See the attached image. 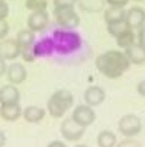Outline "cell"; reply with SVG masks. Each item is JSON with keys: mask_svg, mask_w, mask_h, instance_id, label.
<instances>
[{"mask_svg": "<svg viewBox=\"0 0 145 147\" xmlns=\"http://www.w3.org/2000/svg\"><path fill=\"white\" fill-rule=\"evenodd\" d=\"M54 41V48L59 54H70L80 48L81 45V38L80 35L73 29H55L52 34Z\"/></svg>", "mask_w": 145, "mask_h": 147, "instance_id": "cell-2", "label": "cell"}, {"mask_svg": "<svg viewBox=\"0 0 145 147\" xmlns=\"http://www.w3.org/2000/svg\"><path fill=\"white\" fill-rule=\"evenodd\" d=\"M136 92H138L142 98H145V79H144V80H141V82L138 83V86H136Z\"/></svg>", "mask_w": 145, "mask_h": 147, "instance_id": "cell-30", "label": "cell"}, {"mask_svg": "<svg viewBox=\"0 0 145 147\" xmlns=\"http://www.w3.org/2000/svg\"><path fill=\"white\" fill-rule=\"evenodd\" d=\"M0 55L5 60H16L20 55V47L16 39L5 38L0 41Z\"/></svg>", "mask_w": 145, "mask_h": 147, "instance_id": "cell-11", "label": "cell"}, {"mask_svg": "<svg viewBox=\"0 0 145 147\" xmlns=\"http://www.w3.org/2000/svg\"><path fill=\"white\" fill-rule=\"evenodd\" d=\"M118 143V138H116V134L109 131V130H105L99 133L97 136V146L99 147H115Z\"/></svg>", "mask_w": 145, "mask_h": 147, "instance_id": "cell-20", "label": "cell"}, {"mask_svg": "<svg viewBox=\"0 0 145 147\" xmlns=\"http://www.w3.org/2000/svg\"><path fill=\"white\" fill-rule=\"evenodd\" d=\"M6 71H7V66H6V60L0 55V76H3V74H6Z\"/></svg>", "mask_w": 145, "mask_h": 147, "instance_id": "cell-32", "label": "cell"}, {"mask_svg": "<svg viewBox=\"0 0 145 147\" xmlns=\"http://www.w3.org/2000/svg\"><path fill=\"white\" fill-rule=\"evenodd\" d=\"M16 41H17V44L20 47V57H22L26 63H32L36 58L35 51H33V47H35V32L31 31L29 28L19 31L17 36H16Z\"/></svg>", "mask_w": 145, "mask_h": 147, "instance_id": "cell-4", "label": "cell"}, {"mask_svg": "<svg viewBox=\"0 0 145 147\" xmlns=\"http://www.w3.org/2000/svg\"><path fill=\"white\" fill-rule=\"evenodd\" d=\"M94 64L96 69L108 79H118L129 69L131 61L125 53H120L118 50H110L100 54L96 58Z\"/></svg>", "mask_w": 145, "mask_h": 147, "instance_id": "cell-1", "label": "cell"}, {"mask_svg": "<svg viewBox=\"0 0 145 147\" xmlns=\"http://www.w3.org/2000/svg\"><path fill=\"white\" fill-rule=\"evenodd\" d=\"M20 92L15 85H5L0 88V103H10V102H19Z\"/></svg>", "mask_w": 145, "mask_h": 147, "instance_id": "cell-17", "label": "cell"}, {"mask_svg": "<svg viewBox=\"0 0 145 147\" xmlns=\"http://www.w3.org/2000/svg\"><path fill=\"white\" fill-rule=\"evenodd\" d=\"M59 131L67 141H78L83 136H84L86 128L77 124L73 118H65L59 125Z\"/></svg>", "mask_w": 145, "mask_h": 147, "instance_id": "cell-7", "label": "cell"}, {"mask_svg": "<svg viewBox=\"0 0 145 147\" xmlns=\"http://www.w3.org/2000/svg\"><path fill=\"white\" fill-rule=\"evenodd\" d=\"M7 15H9V5H7L6 0H2V2H0V20L6 19Z\"/></svg>", "mask_w": 145, "mask_h": 147, "instance_id": "cell-28", "label": "cell"}, {"mask_svg": "<svg viewBox=\"0 0 145 147\" xmlns=\"http://www.w3.org/2000/svg\"><path fill=\"white\" fill-rule=\"evenodd\" d=\"M106 99V92L99 86H90L84 92V100L90 107H99Z\"/></svg>", "mask_w": 145, "mask_h": 147, "instance_id": "cell-15", "label": "cell"}, {"mask_svg": "<svg viewBox=\"0 0 145 147\" xmlns=\"http://www.w3.org/2000/svg\"><path fill=\"white\" fill-rule=\"evenodd\" d=\"M138 42H141L142 45H145V25L139 28V34H138Z\"/></svg>", "mask_w": 145, "mask_h": 147, "instance_id": "cell-31", "label": "cell"}, {"mask_svg": "<svg viewBox=\"0 0 145 147\" xmlns=\"http://www.w3.org/2000/svg\"><path fill=\"white\" fill-rule=\"evenodd\" d=\"M135 2H142V0H135Z\"/></svg>", "mask_w": 145, "mask_h": 147, "instance_id": "cell-36", "label": "cell"}, {"mask_svg": "<svg viewBox=\"0 0 145 147\" xmlns=\"http://www.w3.org/2000/svg\"><path fill=\"white\" fill-rule=\"evenodd\" d=\"M106 0H78L77 5L83 12H89V13H97L103 9Z\"/></svg>", "mask_w": 145, "mask_h": 147, "instance_id": "cell-19", "label": "cell"}, {"mask_svg": "<svg viewBox=\"0 0 145 147\" xmlns=\"http://www.w3.org/2000/svg\"><path fill=\"white\" fill-rule=\"evenodd\" d=\"M45 109H42L41 107H36V105H31V107H26L22 112V117L25 118L26 122L31 124H38L44 119L45 117Z\"/></svg>", "mask_w": 145, "mask_h": 147, "instance_id": "cell-16", "label": "cell"}, {"mask_svg": "<svg viewBox=\"0 0 145 147\" xmlns=\"http://www.w3.org/2000/svg\"><path fill=\"white\" fill-rule=\"evenodd\" d=\"M126 29H131L126 24V20H120V22H115V24H108V32H109V35H112L115 38H118Z\"/></svg>", "mask_w": 145, "mask_h": 147, "instance_id": "cell-23", "label": "cell"}, {"mask_svg": "<svg viewBox=\"0 0 145 147\" xmlns=\"http://www.w3.org/2000/svg\"><path fill=\"white\" fill-rule=\"evenodd\" d=\"M125 15H126V10L123 9V7L109 6V7L105 10V20H106V24L120 22V20H125Z\"/></svg>", "mask_w": 145, "mask_h": 147, "instance_id": "cell-18", "label": "cell"}, {"mask_svg": "<svg viewBox=\"0 0 145 147\" xmlns=\"http://www.w3.org/2000/svg\"><path fill=\"white\" fill-rule=\"evenodd\" d=\"M125 20L131 29H139L145 25V10L139 6H134L126 10Z\"/></svg>", "mask_w": 145, "mask_h": 147, "instance_id": "cell-10", "label": "cell"}, {"mask_svg": "<svg viewBox=\"0 0 145 147\" xmlns=\"http://www.w3.org/2000/svg\"><path fill=\"white\" fill-rule=\"evenodd\" d=\"M115 147H142L139 141L134 140V137H126V138H123L122 141L116 143Z\"/></svg>", "mask_w": 145, "mask_h": 147, "instance_id": "cell-25", "label": "cell"}, {"mask_svg": "<svg viewBox=\"0 0 145 147\" xmlns=\"http://www.w3.org/2000/svg\"><path fill=\"white\" fill-rule=\"evenodd\" d=\"M0 2H2V0H0Z\"/></svg>", "mask_w": 145, "mask_h": 147, "instance_id": "cell-37", "label": "cell"}, {"mask_svg": "<svg viewBox=\"0 0 145 147\" xmlns=\"http://www.w3.org/2000/svg\"><path fill=\"white\" fill-rule=\"evenodd\" d=\"M78 0H54V7H74Z\"/></svg>", "mask_w": 145, "mask_h": 147, "instance_id": "cell-26", "label": "cell"}, {"mask_svg": "<svg viewBox=\"0 0 145 147\" xmlns=\"http://www.w3.org/2000/svg\"><path fill=\"white\" fill-rule=\"evenodd\" d=\"M135 42V34L132 29H126L125 32H122L118 38H116V44L120 48H128L129 45H132Z\"/></svg>", "mask_w": 145, "mask_h": 147, "instance_id": "cell-22", "label": "cell"}, {"mask_svg": "<svg viewBox=\"0 0 145 147\" xmlns=\"http://www.w3.org/2000/svg\"><path fill=\"white\" fill-rule=\"evenodd\" d=\"M71 118L77 124H80L81 127L87 128L89 125H92L96 121V112L93 111V107H90L87 103H83V105H77L74 108Z\"/></svg>", "mask_w": 145, "mask_h": 147, "instance_id": "cell-8", "label": "cell"}, {"mask_svg": "<svg viewBox=\"0 0 145 147\" xmlns=\"http://www.w3.org/2000/svg\"><path fill=\"white\" fill-rule=\"evenodd\" d=\"M74 147H89V146L87 144H76Z\"/></svg>", "mask_w": 145, "mask_h": 147, "instance_id": "cell-35", "label": "cell"}, {"mask_svg": "<svg viewBox=\"0 0 145 147\" xmlns=\"http://www.w3.org/2000/svg\"><path fill=\"white\" fill-rule=\"evenodd\" d=\"M47 147H67L63 141H59V140H54V141H51Z\"/></svg>", "mask_w": 145, "mask_h": 147, "instance_id": "cell-33", "label": "cell"}, {"mask_svg": "<svg viewBox=\"0 0 145 147\" xmlns=\"http://www.w3.org/2000/svg\"><path fill=\"white\" fill-rule=\"evenodd\" d=\"M106 3L113 7H125L129 3V0H106Z\"/></svg>", "mask_w": 145, "mask_h": 147, "instance_id": "cell-29", "label": "cell"}, {"mask_svg": "<svg viewBox=\"0 0 145 147\" xmlns=\"http://www.w3.org/2000/svg\"><path fill=\"white\" fill-rule=\"evenodd\" d=\"M22 107L19 105V102H10V103H0V117L5 121L13 122L22 117Z\"/></svg>", "mask_w": 145, "mask_h": 147, "instance_id": "cell-13", "label": "cell"}, {"mask_svg": "<svg viewBox=\"0 0 145 147\" xmlns=\"http://www.w3.org/2000/svg\"><path fill=\"white\" fill-rule=\"evenodd\" d=\"M125 54L129 58L131 64L141 66L145 63V45H142L141 42H134L132 45L125 48Z\"/></svg>", "mask_w": 145, "mask_h": 147, "instance_id": "cell-14", "label": "cell"}, {"mask_svg": "<svg viewBox=\"0 0 145 147\" xmlns=\"http://www.w3.org/2000/svg\"><path fill=\"white\" fill-rule=\"evenodd\" d=\"M25 7L31 12L33 10H42L48 7L47 0H25Z\"/></svg>", "mask_w": 145, "mask_h": 147, "instance_id": "cell-24", "label": "cell"}, {"mask_svg": "<svg viewBox=\"0 0 145 147\" xmlns=\"http://www.w3.org/2000/svg\"><path fill=\"white\" fill-rule=\"evenodd\" d=\"M118 130L125 137H135L142 130V121L139 117H136L134 114H126L119 119Z\"/></svg>", "mask_w": 145, "mask_h": 147, "instance_id": "cell-6", "label": "cell"}, {"mask_svg": "<svg viewBox=\"0 0 145 147\" xmlns=\"http://www.w3.org/2000/svg\"><path fill=\"white\" fill-rule=\"evenodd\" d=\"M26 76H28V71H26L25 66L20 64V63H12V64L7 66L6 77L12 85H20V83H23L26 80Z\"/></svg>", "mask_w": 145, "mask_h": 147, "instance_id": "cell-12", "label": "cell"}, {"mask_svg": "<svg viewBox=\"0 0 145 147\" xmlns=\"http://www.w3.org/2000/svg\"><path fill=\"white\" fill-rule=\"evenodd\" d=\"M6 146V136L3 131H0V147H5Z\"/></svg>", "mask_w": 145, "mask_h": 147, "instance_id": "cell-34", "label": "cell"}, {"mask_svg": "<svg viewBox=\"0 0 145 147\" xmlns=\"http://www.w3.org/2000/svg\"><path fill=\"white\" fill-rule=\"evenodd\" d=\"M28 28L33 32H42L47 29L48 24H49V15L47 12V9L42 10H33L31 12V15L28 16Z\"/></svg>", "mask_w": 145, "mask_h": 147, "instance_id": "cell-9", "label": "cell"}, {"mask_svg": "<svg viewBox=\"0 0 145 147\" xmlns=\"http://www.w3.org/2000/svg\"><path fill=\"white\" fill-rule=\"evenodd\" d=\"M54 50H55V48H54V41H52V38H51V39H49V38L42 39L39 44H36V45L33 47V51H35V55H36V57H38V55H48V54H51Z\"/></svg>", "mask_w": 145, "mask_h": 147, "instance_id": "cell-21", "label": "cell"}, {"mask_svg": "<svg viewBox=\"0 0 145 147\" xmlns=\"http://www.w3.org/2000/svg\"><path fill=\"white\" fill-rule=\"evenodd\" d=\"M10 28H9V24L6 22V19L3 20H0V39H5L9 34Z\"/></svg>", "mask_w": 145, "mask_h": 147, "instance_id": "cell-27", "label": "cell"}, {"mask_svg": "<svg viewBox=\"0 0 145 147\" xmlns=\"http://www.w3.org/2000/svg\"><path fill=\"white\" fill-rule=\"evenodd\" d=\"M74 103V96L67 89H59L52 93V96L47 102V111L52 118H63L64 114L71 109Z\"/></svg>", "mask_w": 145, "mask_h": 147, "instance_id": "cell-3", "label": "cell"}, {"mask_svg": "<svg viewBox=\"0 0 145 147\" xmlns=\"http://www.w3.org/2000/svg\"><path fill=\"white\" fill-rule=\"evenodd\" d=\"M54 18L61 28L74 29L80 25V16L74 7H54Z\"/></svg>", "mask_w": 145, "mask_h": 147, "instance_id": "cell-5", "label": "cell"}]
</instances>
